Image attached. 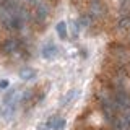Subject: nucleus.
Here are the masks:
<instances>
[{
    "label": "nucleus",
    "mask_w": 130,
    "mask_h": 130,
    "mask_svg": "<svg viewBox=\"0 0 130 130\" xmlns=\"http://www.w3.org/2000/svg\"><path fill=\"white\" fill-rule=\"evenodd\" d=\"M0 21L8 29H21L24 24V10L16 3V0H2Z\"/></svg>",
    "instance_id": "f257e3e1"
},
{
    "label": "nucleus",
    "mask_w": 130,
    "mask_h": 130,
    "mask_svg": "<svg viewBox=\"0 0 130 130\" xmlns=\"http://www.w3.org/2000/svg\"><path fill=\"white\" fill-rule=\"evenodd\" d=\"M111 99L114 103V107L119 114H125L130 111V94L122 88H116L111 93Z\"/></svg>",
    "instance_id": "f03ea898"
},
{
    "label": "nucleus",
    "mask_w": 130,
    "mask_h": 130,
    "mask_svg": "<svg viewBox=\"0 0 130 130\" xmlns=\"http://www.w3.org/2000/svg\"><path fill=\"white\" fill-rule=\"evenodd\" d=\"M65 119L63 117H60V116H52L51 119L47 120V124H46V127L47 128H51V130H63L65 128Z\"/></svg>",
    "instance_id": "7ed1b4c3"
},
{
    "label": "nucleus",
    "mask_w": 130,
    "mask_h": 130,
    "mask_svg": "<svg viewBox=\"0 0 130 130\" xmlns=\"http://www.w3.org/2000/svg\"><path fill=\"white\" fill-rule=\"evenodd\" d=\"M57 54H59V49H57L55 44H47V46H44L42 51H41V55H42V59H46V60L55 59Z\"/></svg>",
    "instance_id": "20e7f679"
},
{
    "label": "nucleus",
    "mask_w": 130,
    "mask_h": 130,
    "mask_svg": "<svg viewBox=\"0 0 130 130\" xmlns=\"http://www.w3.org/2000/svg\"><path fill=\"white\" fill-rule=\"evenodd\" d=\"M78 94H80V89H76V88H73V89H70L68 93H65V96L60 99V106L62 107H65V106H70L73 101L78 98Z\"/></svg>",
    "instance_id": "39448f33"
},
{
    "label": "nucleus",
    "mask_w": 130,
    "mask_h": 130,
    "mask_svg": "<svg viewBox=\"0 0 130 130\" xmlns=\"http://www.w3.org/2000/svg\"><path fill=\"white\" fill-rule=\"evenodd\" d=\"M32 3H34V8H36V16H38L39 20L47 18V7H46V3H44L42 0H32Z\"/></svg>",
    "instance_id": "423d86ee"
},
{
    "label": "nucleus",
    "mask_w": 130,
    "mask_h": 130,
    "mask_svg": "<svg viewBox=\"0 0 130 130\" xmlns=\"http://www.w3.org/2000/svg\"><path fill=\"white\" fill-rule=\"evenodd\" d=\"M36 75H38V72H36L34 68H31V67H24V68H21V70H20V78L24 80V81L34 80Z\"/></svg>",
    "instance_id": "0eeeda50"
},
{
    "label": "nucleus",
    "mask_w": 130,
    "mask_h": 130,
    "mask_svg": "<svg viewBox=\"0 0 130 130\" xmlns=\"http://www.w3.org/2000/svg\"><path fill=\"white\" fill-rule=\"evenodd\" d=\"M20 42L18 39H7L5 42H3V52H7V54H11V52H16V49H18Z\"/></svg>",
    "instance_id": "6e6552de"
},
{
    "label": "nucleus",
    "mask_w": 130,
    "mask_h": 130,
    "mask_svg": "<svg viewBox=\"0 0 130 130\" xmlns=\"http://www.w3.org/2000/svg\"><path fill=\"white\" fill-rule=\"evenodd\" d=\"M55 31H57V34H59L60 39H67L68 29H67V23H65V21H59V23H57Z\"/></svg>",
    "instance_id": "1a4fd4ad"
},
{
    "label": "nucleus",
    "mask_w": 130,
    "mask_h": 130,
    "mask_svg": "<svg viewBox=\"0 0 130 130\" xmlns=\"http://www.w3.org/2000/svg\"><path fill=\"white\" fill-rule=\"evenodd\" d=\"M117 26H119V29H128V28H130V18H128V16H127V18H122Z\"/></svg>",
    "instance_id": "9d476101"
},
{
    "label": "nucleus",
    "mask_w": 130,
    "mask_h": 130,
    "mask_svg": "<svg viewBox=\"0 0 130 130\" xmlns=\"http://www.w3.org/2000/svg\"><path fill=\"white\" fill-rule=\"evenodd\" d=\"M10 86V81L8 80H0V89H7Z\"/></svg>",
    "instance_id": "9b49d317"
}]
</instances>
